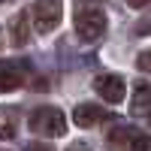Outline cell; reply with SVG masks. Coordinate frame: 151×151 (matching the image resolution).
<instances>
[{"instance_id": "obj_6", "label": "cell", "mask_w": 151, "mask_h": 151, "mask_svg": "<svg viewBox=\"0 0 151 151\" xmlns=\"http://www.w3.org/2000/svg\"><path fill=\"white\" fill-rule=\"evenodd\" d=\"M24 76H27V64H21V60H0V94H9L15 88H21Z\"/></svg>"}, {"instance_id": "obj_17", "label": "cell", "mask_w": 151, "mask_h": 151, "mask_svg": "<svg viewBox=\"0 0 151 151\" xmlns=\"http://www.w3.org/2000/svg\"><path fill=\"white\" fill-rule=\"evenodd\" d=\"M0 3H3V0H0Z\"/></svg>"}, {"instance_id": "obj_11", "label": "cell", "mask_w": 151, "mask_h": 151, "mask_svg": "<svg viewBox=\"0 0 151 151\" xmlns=\"http://www.w3.org/2000/svg\"><path fill=\"white\" fill-rule=\"evenodd\" d=\"M133 33H136V36H148V33H151V9L145 12V15H142L139 21H136V27H133Z\"/></svg>"}, {"instance_id": "obj_5", "label": "cell", "mask_w": 151, "mask_h": 151, "mask_svg": "<svg viewBox=\"0 0 151 151\" xmlns=\"http://www.w3.org/2000/svg\"><path fill=\"white\" fill-rule=\"evenodd\" d=\"M115 115H112L109 109H100L97 103H79L73 109V124L76 127H97V124L103 121H112Z\"/></svg>"}, {"instance_id": "obj_8", "label": "cell", "mask_w": 151, "mask_h": 151, "mask_svg": "<svg viewBox=\"0 0 151 151\" xmlns=\"http://www.w3.org/2000/svg\"><path fill=\"white\" fill-rule=\"evenodd\" d=\"M130 115H133V118L151 115V85H148V82H136L133 100H130Z\"/></svg>"}, {"instance_id": "obj_9", "label": "cell", "mask_w": 151, "mask_h": 151, "mask_svg": "<svg viewBox=\"0 0 151 151\" xmlns=\"http://www.w3.org/2000/svg\"><path fill=\"white\" fill-rule=\"evenodd\" d=\"M9 33H12V45L21 48V45H27L30 40V21H27V12H15L9 21Z\"/></svg>"}, {"instance_id": "obj_16", "label": "cell", "mask_w": 151, "mask_h": 151, "mask_svg": "<svg viewBox=\"0 0 151 151\" xmlns=\"http://www.w3.org/2000/svg\"><path fill=\"white\" fill-rule=\"evenodd\" d=\"M91 3H103V0H91Z\"/></svg>"}, {"instance_id": "obj_15", "label": "cell", "mask_w": 151, "mask_h": 151, "mask_svg": "<svg viewBox=\"0 0 151 151\" xmlns=\"http://www.w3.org/2000/svg\"><path fill=\"white\" fill-rule=\"evenodd\" d=\"M67 151H91V148H88V145H85V142H73V145H70V148H67Z\"/></svg>"}, {"instance_id": "obj_2", "label": "cell", "mask_w": 151, "mask_h": 151, "mask_svg": "<svg viewBox=\"0 0 151 151\" xmlns=\"http://www.w3.org/2000/svg\"><path fill=\"white\" fill-rule=\"evenodd\" d=\"M76 33H79L82 42H97L106 33V12L97 9V6L79 9L76 12Z\"/></svg>"}, {"instance_id": "obj_10", "label": "cell", "mask_w": 151, "mask_h": 151, "mask_svg": "<svg viewBox=\"0 0 151 151\" xmlns=\"http://www.w3.org/2000/svg\"><path fill=\"white\" fill-rule=\"evenodd\" d=\"M18 109L15 106H0V139H12L18 133Z\"/></svg>"}, {"instance_id": "obj_7", "label": "cell", "mask_w": 151, "mask_h": 151, "mask_svg": "<svg viewBox=\"0 0 151 151\" xmlns=\"http://www.w3.org/2000/svg\"><path fill=\"white\" fill-rule=\"evenodd\" d=\"M94 91L106 100V103H121L124 100V79L121 76H112V73H103L94 79Z\"/></svg>"}, {"instance_id": "obj_14", "label": "cell", "mask_w": 151, "mask_h": 151, "mask_svg": "<svg viewBox=\"0 0 151 151\" xmlns=\"http://www.w3.org/2000/svg\"><path fill=\"white\" fill-rule=\"evenodd\" d=\"M151 0H127V6H133V9H142V6H148Z\"/></svg>"}, {"instance_id": "obj_13", "label": "cell", "mask_w": 151, "mask_h": 151, "mask_svg": "<svg viewBox=\"0 0 151 151\" xmlns=\"http://www.w3.org/2000/svg\"><path fill=\"white\" fill-rule=\"evenodd\" d=\"M24 151H55V148H48L45 142H30V145H24Z\"/></svg>"}, {"instance_id": "obj_4", "label": "cell", "mask_w": 151, "mask_h": 151, "mask_svg": "<svg viewBox=\"0 0 151 151\" xmlns=\"http://www.w3.org/2000/svg\"><path fill=\"white\" fill-rule=\"evenodd\" d=\"M109 142L121 151H151V136L133 130V127H124V124L109 133Z\"/></svg>"}, {"instance_id": "obj_1", "label": "cell", "mask_w": 151, "mask_h": 151, "mask_svg": "<svg viewBox=\"0 0 151 151\" xmlns=\"http://www.w3.org/2000/svg\"><path fill=\"white\" fill-rule=\"evenodd\" d=\"M27 124H30L33 133L48 136V139H58V136L67 133V118H64V112L55 109V106H40V109H33L30 118H27Z\"/></svg>"}, {"instance_id": "obj_3", "label": "cell", "mask_w": 151, "mask_h": 151, "mask_svg": "<svg viewBox=\"0 0 151 151\" xmlns=\"http://www.w3.org/2000/svg\"><path fill=\"white\" fill-rule=\"evenodd\" d=\"M64 18V3L60 0H36L33 3V27L40 33L55 30Z\"/></svg>"}, {"instance_id": "obj_12", "label": "cell", "mask_w": 151, "mask_h": 151, "mask_svg": "<svg viewBox=\"0 0 151 151\" xmlns=\"http://www.w3.org/2000/svg\"><path fill=\"white\" fill-rule=\"evenodd\" d=\"M136 67H139V70H145V73H151V48H148V52H142L139 58H136Z\"/></svg>"}]
</instances>
